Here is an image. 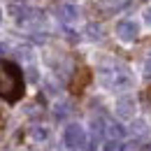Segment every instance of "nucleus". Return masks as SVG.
<instances>
[{
  "mask_svg": "<svg viewBox=\"0 0 151 151\" xmlns=\"http://www.w3.org/2000/svg\"><path fill=\"white\" fill-rule=\"evenodd\" d=\"M0 21H2V9H0Z\"/></svg>",
  "mask_w": 151,
  "mask_h": 151,
  "instance_id": "16",
  "label": "nucleus"
},
{
  "mask_svg": "<svg viewBox=\"0 0 151 151\" xmlns=\"http://www.w3.org/2000/svg\"><path fill=\"white\" fill-rule=\"evenodd\" d=\"M105 84L107 86H114V88H128L132 84V77L126 72V70H109V72H105Z\"/></svg>",
  "mask_w": 151,
  "mask_h": 151,
  "instance_id": "3",
  "label": "nucleus"
},
{
  "mask_svg": "<svg viewBox=\"0 0 151 151\" xmlns=\"http://www.w3.org/2000/svg\"><path fill=\"white\" fill-rule=\"evenodd\" d=\"M84 35L88 40H100L102 37V26L100 23H86L84 26Z\"/></svg>",
  "mask_w": 151,
  "mask_h": 151,
  "instance_id": "9",
  "label": "nucleus"
},
{
  "mask_svg": "<svg viewBox=\"0 0 151 151\" xmlns=\"http://www.w3.org/2000/svg\"><path fill=\"white\" fill-rule=\"evenodd\" d=\"M132 132L135 135H147V123L144 121H135L132 123Z\"/></svg>",
  "mask_w": 151,
  "mask_h": 151,
  "instance_id": "12",
  "label": "nucleus"
},
{
  "mask_svg": "<svg viewBox=\"0 0 151 151\" xmlns=\"http://www.w3.org/2000/svg\"><path fill=\"white\" fill-rule=\"evenodd\" d=\"M23 91L26 81L21 68L12 60H0V98L5 102H19Z\"/></svg>",
  "mask_w": 151,
  "mask_h": 151,
  "instance_id": "1",
  "label": "nucleus"
},
{
  "mask_svg": "<svg viewBox=\"0 0 151 151\" xmlns=\"http://www.w3.org/2000/svg\"><path fill=\"white\" fill-rule=\"evenodd\" d=\"M116 35L121 42H132V40L139 35V26L135 23V21L126 19V21H119L116 23Z\"/></svg>",
  "mask_w": 151,
  "mask_h": 151,
  "instance_id": "4",
  "label": "nucleus"
},
{
  "mask_svg": "<svg viewBox=\"0 0 151 151\" xmlns=\"http://www.w3.org/2000/svg\"><path fill=\"white\" fill-rule=\"evenodd\" d=\"M30 135H33V139H35V142H44V139L49 137V130H47V128H40V126H35V128L30 130Z\"/></svg>",
  "mask_w": 151,
  "mask_h": 151,
  "instance_id": "10",
  "label": "nucleus"
},
{
  "mask_svg": "<svg viewBox=\"0 0 151 151\" xmlns=\"http://www.w3.org/2000/svg\"><path fill=\"white\" fill-rule=\"evenodd\" d=\"M144 21L151 26V7H147V9H144Z\"/></svg>",
  "mask_w": 151,
  "mask_h": 151,
  "instance_id": "14",
  "label": "nucleus"
},
{
  "mask_svg": "<svg viewBox=\"0 0 151 151\" xmlns=\"http://www.w3.org/2000/svg\"><path fill=\"white\" fill-rule=\"evenodd\" d=\"M128 5H130V0H98V9L105 12V14H114V12H119Z\"/></svg>",
  "mask_w": 151,
  "mask_h": 151,
  "instance_id": "6",
  "label": "nucleus"
},
{
  "mask_svg": "<svg viewBox=\"0 0 151 151\" xmlns=\"http://www.w3.org/2000/svg\"><path fill=\"white\" fill-rule=\"evenodd\" d=\"M144 72H147V75H151V56L147 58V63H144Z\"/></svg>",
  "mask_w": 151,
  "mask_h": 151,
  "instance_id": "15",
  "label": "nucleus"
},
{
  "mask_svg": "<svg viewBox=\"0 0 151 151\" xmlns=\"http://www.w3.org/2000/svg\"><path fill=\"white\" fill-rule=\"evenodd\" d=\"M121 149H123V144L116 139H107V144L102 147V151H121Z\"/></svg>",
  "mask_w": 151,
  "mask_h": 151,
  "instance_id": "11",
  "label": "nucleus"
},
{
  "mask_svg": "<svg viewBox=\"0 0 151 151\" xmlns=\"http://www.w3.org/2000/svg\"><path fill=\"white\" fill-rule=\"evenodd\" d=\"M86 132L84 128L79 126V123H70V126H65V130H63V144H65V149L70 151H81L86 147Z\"/></svg>",
  "mask_w": 151,
  "mask_h": 151,
  "instance_id": "2",
  "label": "nucleus"
},
{
  "mask_svg": "<svg viewBox=\"0 0 151 151\" xmlns=\"http://www.w3.org/2000/svg\"><path fill=\"white\" fill-rule=\"evenodd\" d=\"M135 114V100L132 98H121L116 102V116L119 119H130Z\"/></svg>",
  "mask_w": 151,
  "mask_h": 151,
  "instance_id": "7",
  "label": "nucleus"
},
{
  "mask_svg": "<svg viewBox=\"0 0 151 151\" xmlns=\"http://www.w3.org/2000/svg\"><path fill=\"white\" fill-rule=\"evenodd\" d=\"M105 132H107L109 139H116V142H121V139L126 137V128H123L121 123H116V121H107V123H105Z\"/></svg>",
  "mask_w": 151,
  "mask_h": 151,
  "instance_id": "8",
  "label": "nucleus"
},
{
  "mask_svg": "<svg viewBox=\"0 0 151 151\" xmlns=\"http://www.w3.org/2000/svg\"><path fill=\"white\" fill-rule=\"evenodd\" d=\"M68 112H70V107H68V105H58V107H56V116H58V119H60V116H65Z\"/></svg>",
  "mask_w": 151,
  "mask_h": 151,
  "instance_id": "13",
  "label": "nucleus"
},
{
  "mask_svg": "<svg viewBox=\"0 0 151 151\" xmlns=\"http://www.w3.org/2000/svg\"><path fill=\"white\" fill-rule=\"evenodd\" d=\"M56 17L63 23H72V21L79 19V9H77V5H72V2H60L56 7Z\"/></svg>",
  "mask_w": 151,
  "mask_h": 151,
  "instance_id": "5",
  "label": "nucleus"
}]
</instances>
